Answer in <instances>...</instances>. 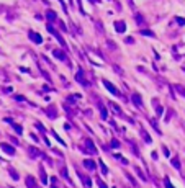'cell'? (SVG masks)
Returning a JSON list of instances; mask_svg holds the SVG:
<instances>
[{
	"mask_svg": "<svg viewBox=\"0 0 185 188\" xmlns=\"http://www.w3.org/2000/svg\"><path fill=\"white\" fill-rule=\"evenodd\" d=\"M133 100H134V103L136 105H141V98H139V95H133Z\"/></svg>",
	"mask_w": 185,
	"mask_h": 188,
	"instance_id": "obj_8",
	"label": "cell"
},
{
	"mask_svg": "<svg viewBox=\"0 0 185 188\" xmlns=\"http://www.w3.org/2000/svg\"><path fill=\"white\" fill-rule=\"evenodd\" d=\"M77 80H79L80 84L87 85V82H85V80H84V75H82V71H79V72H77Z\"/></svg>",
	"mask_w": 185,
	"mask_h": 188,
	"instance_id": "obj_5",
	"label": "cell"
},
{
	"mask_svg": "<svg viewBox=\"0 0 185 188\" xmlns=\"http://www.w3.org/2000/svg\"><path fill=\"white\" fill-rule=\"evenodd\" d=\"M103 85H105V87H106V88H108L110 92H112V93H115V95H120V92L116 90V88H115V87H113V85L108 82V80H103Z\"/></svg>",
	"mask_w": 185,
	"mask_h": 188,
	"instance_id": "obj_1",
	"label": "cell"
},
{
	"mask_svg": "<svg viewBox=\"0 0 185 188\" xmlns=\"http://www.w3.org/2000/svg\"><path fill=\"white\" fill-rule=\"evenodd\" d=\"M84 164L87 165V169H90V170H93V169H95V164H93L92 160H85Z\"/></svg>",
	"mask_w": 185,
	"mask_h": 188,
	"instance_id": "obj_7",
	"label": "cell"
},
{
	"mask_svg": "<svg viewBox=\"0 0 185 188\" xmlns=\"http://www.w3.org/2000/svg\"><path fill=\"white\" fill-rule=\"evenodd\" d=\"M165 187H167V188H174V187H172V185H170L169 182H165Z\"/></svg>",
	"mask_w": 185,
	"mask_h": 188,
	"instance_id": "obj_13",
	"label": "cell"
},
{
	"mask_svg": "<svg viewBox=\"0 0 185 188\" xmlns=\"http://www.w3.org/2000/svg\"><path fill=\"white\" fill-rule=\"evenodd\" d=\"M143 34H146V36H151V38L154 36V33H151V31H143Z\"/></svg>",
	"mask_w": 185,
	"mask_h": 188,
	"instance_id": "obj_11",
	"label": "cell"
},
{
	"mask_svg": "<svg viewBox=\"0 0 185 188\" xmlns=\"http://www.w3.org/2000/svg\"><path fill=\"white\" fill-rule=\"evenodd\" d=\"M48 18H49V20H54V18H56V13L49 10V12H48Z\"/></svg>",
	"mask_w": 185,
	"mask_h": 188,
	"instance_id": "obj_9",
	"label": "cell"
},
{
	"mask_svg": "<svg viewBox=\"0 0 185 188\" xmlns=\"http://www.w3.org/2000/svg\"><path fill=\"white\" fill-rule=\"evenodd\" d=\"M2 149L5 150V152H8V154H15V149H12V147H8L7 144H2Z\"/></svg>",
	"mask_w": 185,
	"mask_h": 188,
	"instance_id": "obj_4",
	"label": "cell"
},
{
	"mask_svg": "<svg viewBox=\"0 0 185 188\" xmlns=\"http://www.w3.org/2000/svg\"><path fill=\"white\" fill-rule=\"evenodd\" d=\"M115 28H116V31H120V33H125V30H126V25L123 23V21H118V23L115 25Z\"/></svg>",
	"mask_w": 185,
	"mask_h": 188,
	"instance_id": "obj_3",
	"label": "cell"
},
{
	"mask_svg": "<svg viewBox=\"0 0 185 188\" xmlns=\"http://www.w3.org/2000/svg\"><path fill=\"white\" fill-rule=\"evenodd\" d=\"M177 21L180 23V25H185V20H182V18H177Z\"/></svg>",
	"mask_w": 185,
	"mask_h": 188,
	"instance_id": "obj_12",
	"label": "cell"
},
{
	"mask_svg": "<svg viewBox=\"0 0 185 188\" xmlns=\"http://www.w3.org/2000/svg\"><path fill=\"white\" fill-rule=\"evenodd\" d=\"M30 39L34 41V43H41V41H43L40 34H36V33H33V31H30Z\"/></svg>",
	"mask_w": 185,
	"mask_h": 188,
	"instance_id": "obj_2",
	"label": "cell"
},
{
	"mask_svg": "<svg viewBox=\"0 0 185 188\" xmlns=\"http://www.w3.org/2000/svg\"><path fill=\"white\" fill-rule=\"evenodd\" d=\"M136 20H138V25H143V23H144V20H143L141 15H136Z\"/></svg>",
	"mask_w": 185,
	"mask_h": 188,
	"instance_id": "obj_10",
	"label": "cell"
},
{
	"mask_svg": "<svg viewBox=\"0 0 185 188\" xmlns=\"http://www.w3.org/2000/svg\"><path fill=\"white\" fill-rule=\"evenodd\" d=\"M54 56L59 57V59H62V61H66V54H62L61 51H54Z\"/></svg>",
	"mask_w": 185,
	"mask_h": 188,
	"instance_id": "obj_6",
	"label": "cell"
}]
</instances>
